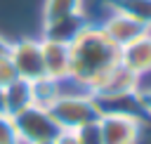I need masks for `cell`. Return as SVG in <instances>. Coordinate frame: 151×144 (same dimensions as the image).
<instances>
[{
	"mask_svg": "<svg viewBox=\"0 0 151 144\" xmlns=\"http://www.w3.org/2000/svg\"><path fill=\"white\" fill-rule=\"evenodd\" d=\"M68 80L78 90H92L111 68L120 64V47L104 33L99 24H85L68 42Z\"/></svg>",
	"mask_w": 151,
	"mask_h": 144,
	"instance_id": "1",
	"label": "cell"
},
{
	"mask_svg": "<svg viewBox=\"0 0 151 144\" xmlns=\"http://www.w3.org/2000/svg\"><path fill=\"white\" fill-rule=\"evenodd\" d=\"M101 111L104 106L87 90H78V92L64 90L57 97V102L50 106V113L59 125V130H80L85 125H92L99 120Z\"/></svg>",
	"mask_w": 151,
	"mask_h": 144,
	"instance_id": "2",
	"label": "cell"
},
{
	"mask_svg": "<svg viewBox=\"0 0 151 144\" xmlns=\"http://www.w3.org/2000/svg\"><path fill=\"white\" fill-rule=\"evenodd\" d=\"M104 144H139L144 132V120L130 111H101L97 120Z\"/></svg>",
	"mask_w": 151,
	"mask_h": 144,
	"instance_id": "3",
	"label": "cell"
},
{
	"mask_svg": "<svg viewBox=\"0 0 151 144\" xmlns=\"http://www.w3.org/2000/svg\"><path fill=\"white\" fill-rule=\"evenodd\" d=\"M12 123L17 127V135L21 144H35V142H52L59 132V125L54 123L50 109L42 106H26L24 111L12 116Z\"/></svg>",
	"mask_w": 151,
	"mask_h": 144,
	"instance_id": "4",
	"label": "cell"
},
{
	"mask_svg": "<svg viewBox=\"0 0 151 144\" xmlns=\"http://www.w3.org/2000/svg\"><path fill=\"white\" fill-rule=\"evenodd\" d=\"M139 87H142V78L118 64L116 68H111V71L90 90V94L104 106V104H111V102L132 99Z\"/></svg>",
	"mask_w": 151,
	"mask_h": 144,
	"instance_id": "5",
	"label": "cell"
},
{
	"mask_svg": "<svg viewBox=\"0 0 151 144\" xmlns=\"http://www.w3.org/2000/svg\"><path fill=\"white\" fill-rule=\"evenodd\" d=\"M7 57H9V61H12L14 71H17V78L35 80V78L45 76L40 38H19V40H12Z\"/></svg>",
	"mask_w": 151,
	"mask_h": 144,
	"instance_id": "6",
	"label": "cell"
},
{
	"mask_svg": "<svg viewBox=\"0 0 151 144\" xmlns=\"http://www.w3.org/2000/svg\"><path fill=\"white\" fill-rule=\"evenodd\" d=\"M99 26L104 28V33H106L118 47L137 40L139 35H144V33L149 31L144 24H139V21H134L132 17H127V14H123V12H116V9H111Z\"/></svg>",
	"mask_w": 151,
	"mask_h": 144,
	"instance_id": "7",
	"label": "cell"
},
{
	"mask_svg": "<svg viewBox=\"0 0 151 144\" xmlns=\"http://www.w3.org/2000/svg\"><path fill=\"white\" fill-rule=\"evenodd\" d=\"M120 66L144 78L151 73V31L120 47Z\"/></svg>",
	"mask_w": 151,
	"mask_h": 144,
	"instance_id": "8",
	"label": "cell"
},
{
	"mask_svg": "<svg viewBox=\"0 0 151 144\" xmlns=\"http://www.w3.org/2000/svg\"><path fill=\"white\" fill-rule=\"evenodd\" d=\"M40 47H42V68H45V76L54 78V80H61V83L68 80V66H71L68 42L40 38Z\"/></svg>",
	"mask_w": 151,
	"mask_h": 144,
	"instance_id": "9",
	"label": "cell"
},
{
	"mask_svg": "<svg viewBox=\"0 0 151 144\" xmlns=\"http://www.w3.org/2000/svg\"><path fill=\"white\" fill-rule=\"evenodd\" d=\"M85 24H87L85 14L61 17V19H52V21H42V35H40V38H50V40H59V42H71Z\"/></svg>",
	"mask_w": 151,
	"mask_h": 144,
	"instance_id": "10",
	"label": "cell"
},
{
	"mask_svg": "<svg viewBox=\"0 0 151 144\" xmlns=\"http://www.w3.org/2000/svg\"><path fill=\"white\" fill-rule=\"evenodd\" d=\"M2 104H5V113L14 116L19 111H24L26 106L33 104L31 99V80L24 78H14L9 85L2 87Z\"/></svg>",
	"mask_w": 151,
	"mask_h": 144,
	"instance_id": "11",
	"label": "cell"
},
{
	"mask_svg": "<svg viewBox=\"0 0 151 144\" xmlns=\"http://www.w3.org/2000/svg\"><path fill=\"white\" fill-rule=\"evenodd\" d=\"M61 92H64L61 80H54V78H47V76H40L35 80H31V99H33L35 106L50 109Z\"/></svg>",
	"mask_w": 151,
	"mask_h": 144,
	"instance_id": "12",
	"label": "cell"
},
{
	"mask_svg": "<svg viewBox=\"0 0 151 144\" xmlns=\"http://www.w3.org/2000/svg\"><path fill=\"white\" fill-rule=\"evenodd\" d=\"M85 14V0H45L42 2V21Z\"/></svg>",
	"mask_w": 151,
	"mask_h": 144,
	"instance_id": "13",
	"label": "cell"
},
{
	"mask_svg": "<svg viewBox=\"0 0 151 144\" xmlns=\"http://www.w3.org/2000/svg\"><path fill=\"white\" fill-rule=\"evenodd\" d=\"M111 9L132 17L151 31V0H111Z\"/></svg>",
	"mask_w": 151,
	"mask_h": 144,
	"instance_id": "14",
	"label": "cell"
},
{
	"mask_svg": "<svg viewBox=\"0 0 151 144\" xmlns=\"http://www.w3.org/2000/svg\"><path fill=\"white\" fill-rule=\"evenodd\" d=\"M0 144H21L9 113H0Z\"/></svg>",
	"mask_w": 151,
	"mask_h": 144,
	"instance_id": "15",
	"label": "cell"
},
{
	"mask_svg": "<svg viewBox=\"0 0 151 144\" xmlns=\"http://www.w3.org/2000/svg\"><path fill=\"white\" fill-rule=\"evenodd\" d=\"M76 137H78V144H104V139H101V135H99L97 123H92V125H85V127L76 130Z\"/></svg>",
	"mask_w": 151,
	"mask_h": 144,
	"instance_id": "16",
	"label": "cell"
},
{
	"mask_svg": "<svg viewBox=\"0 0 151 144\" xmlns=\"http://www.w3.org/2000/svg\"><path fill=\"white\" fill-rule=\"evenodd\" d=\"M132 102L137 104V109H139L144 116L151 118V87H139L137 94L132 97Z\"/></svg>",
	"mask_w": 151,
	"mask_h": 144,
	"instance_id": "17",
	"label": "cell"
},
{
	"mask_svg": "<svg viewBox=\"0 0 151 144\" xmlns=\"http://www.w3.org/2000/svg\"><path fill=\"white\" fill-rule=\"evenodd\" d=\"M14 78H17V71H14L12 61H9V57H0V87L9 85Z\"/></svg>",
	"mask_w": 151,
	"mask_h": 144,
	"instance_id": "18",
	"label": "cell"
},
{
	"mask_svg": "<svg viewBox=\"0 0 151 144\" xmlns=\"http://www.w3.org/2000/svg\"><path fill=\"white\" fill-rule=\"evenodd\" d=\"M52 142L54 144H78V137H76V130H59Z\"/></svg>",
	"mask_w": 151,
	"mask_h": 144,
	"instance_id": "19",
	"label": "cell"
},
{
	"mask_svg": "<svg viewBox=\"0 0 151 144\" xmlns=\"http://www.w3.org/2000/svg\"><path fill=\"white\" fill-rule=\"evenodd\" d=\"M9 45H12V40L0 33V57H7L9 54Z\"/></svg>",
	"mask_w": 151,
	"mask_h": 144,
	"instance_id": "20",
	"label": "cell"
},
{
	"mask_svg": "<svg viewBox=\"0 0 151 144\" xmlns=\"http://www.w3.org/2000/svg\"><path fill=\"white\" fill-rule=\"evenodd\" d=\"M0 113H5V104H2V87H0Z\"/></svg>",
	"mask_w": 151,
	"mask_h": 144,
	"instance_id": "21",
	"label": "cell"
},
{
	"mask_svg": "<svg viewBox=\"0 0 151 144\" xmlns=\"http://www.w3.org/2000/svg\"><path fill=\"white\" fill-rule=\"evenodd\" d=\"M35 144H54V142H35Z\"/></svg>",
	"mask_w": 151,
	"mask_h": 144,
	"instance_id": "22",
	"label": "cell"
}]
</instances>
